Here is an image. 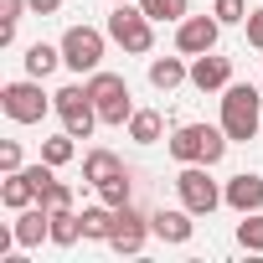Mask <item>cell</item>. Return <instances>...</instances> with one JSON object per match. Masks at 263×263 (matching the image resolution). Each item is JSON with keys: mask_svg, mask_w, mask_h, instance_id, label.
Segmentation results:
<instances>
[{"mask_svg": "<svg viewBox=\"0 0 263 263\" xmlns=\"http://www.w3.org/2000/svg\"><path fill=\"white\" fill-rule=\"evenodd\" d=\"M263 124V93L253 83H227L222 88V129L232 145H248Z\"/></svg>", "mask_w": 263, "mask_h": 263, "instance_id": "cell-1", "label": "cell"}, {"mask_svg": "<svg viewBox=\"0 0 263 263\" xmlns=\"http://www.w3.org/2000/svg\"><path fill=\"white\" fill-rule=\"evenodd\" d=\"M227 129L222 124H181L176 135H171V155L181 165H217L227 155Z\"/></svg>", "mask_w": 263, "mask_h": 263, "instance_id": "cell-2", "label": "cell"}, {"mask_svg": "<svg viewBox=\"0 0 263 263\" xmlns=\"http://www.w3.org/2000/svg\"><path fill=\"white\" fill-rule=\"evenodd\" d=\"M155 21L140 11V0H119V6H114V16H108V42H119L124 52H135V57H145L150 47H155V31H150Z\"/></svg>", "mask_w": 263, "mask_h": 263, "instance_id": "cell-3", "label": "cell"}, {"mask_svg": "<svg viewBox=\"0 0 263 263\" xmlns=\"http://www.w3.org/2000/svg\"><path fill=\"white\" fill-rule=\"evenodd\" d=\"M52 108L62 114V129H67L72 140H88L93 124H103V119H98V103H93V93H88V83L57 88V93H52Z\"/></svg>", "mask_w": 263, "mask_h": 263, "instance_id": "cell-4", "label": "cell"}, {"mask_svg": "<svg viewBox=\"0 0 263 263\" xmlns=\"http://www.w3.org/2000/svg\"><path fill=\"white\" fill-rule=\"evenodd\" d=\"M88 93H93V103H98V119L103 124H129L135 119V98H129V83L119 78V72H88Z\"/></svg>", "mask_w": 263, "mask_h": 263, "instance_id": "cell-5", "label": "cell"}, {"mask_svg": "<svg viewBox=\"0 0 263 263\" xmlns=\"http://www.w3.org/2000/svg\"><path fill=\"white\" fill-rule=\"evenodd\" d=\"M103 42H108V31H98V26H67L62 31V67H72V72H98L103 67Z\"/></svg>", "mask_w": 263, "mask_h": 263, "instance_id": "cell-6", "label": "cell"}, {"mask_svg": "<svg viewBox=\"0 0 263 263\" xmlns=\"http://www.w3.org/2000/svg\"><path fill=\"white\" fill-rule=\"evenodd\" d=\"M212 165H181V176H176V196H181V206L191 212V217H212L217 206H227L222 201V186L206 176Z\"/></svg>", "mask_w": 263, "mask_h": 263, "instance_id": "cell-7", "label": "cell"}, {"mask_svg": "<svg viewBox=\"0 0 263 263\" xmlns=\"http://www.w3.org/2000/svg\"><path fill=\"white\" fill-rule=\"evenodd\" d=\"M0 108H6L11 124H42L52 98L42 93V78H21V83H6L0 88Z\"/></svg>", "mask_w": 263, "mask_h": 263, "instance_id": "cell-8", "label": "cell"}, {"mask_svg": "<svg viewBox=\"0 0 263 263\" xmlns=\"http://www.w3.org/2000/svg\"><path fill=\"white\" fill-rule=\"evenodd\" d=\"M217 31H222V21L206 11V16H186V21H176V52L181 57H201V52H217Z\"/></svg>", "mask_w": 263, "mask_h": 263, "instance_id": "cell-9", "label": "cell"}, {"mask_svg": "<svg viewBox=\"0 0 263 263\" xmlns=\"http://www.w3.org/2000/svg\"><path fill=\"white\" fill-rule=\"evenodd\" d=\"M150 232H155L150 217L135 212V201H129V206H119V217H114V237H108V248H114V253H140Z\"/></svg>", "mask_w": 263, "mask_h": 263, "instance_id": "cell-10", "label": "cell"}, {"mask_svg": "<svg viewBox=\"0 0 263 263\" xmlns=\"http://www.w3.org/2000/svg\"><path fill=\"white\" fill-rule=\"evenodd\" d=\"M222 201H227L237 217H248V212H263V176H253V171H237V176L222 186Z\"/></svg>", "mask_w": 263, "mask_h": 263, "instance_id": "cell-11", "label": "cell"}, {"mask_svg": "<svg viewBox=\"0 0 263 263\" xmlns=\"http://www.w3.org/2000/svg\"><path fill=\"white\" fill-rule=\"evenodd\" d=\"M227 83H232V62H227V57H217V52L191 57V88H196V93H217V88H227Z\"/></svg>", "mask_w": 263, "mask_h": 263, "instance_id": "cell-12", "label": "cell"}, {"mask_svg": "<svg viewBox=\"0 0 263 263\" xmlns=\"http://www.w3.org/2000/svg\"><path fill=\"white\" fill-rule=\"evenodd\" d=\"M150 227H155L160 242H191V232H196V222H191L186 206H160V212H150Z\"/></svg>", "mask_w": 263, "mask_h": 263, "instance_id": "cell-13", "label": "cell"}, {"mask_svg": "<svg viewBox=\"0 0 263 263\" xmlns=\"http://www.w3.org/2000/svg\"><path fill=\"white\" fill-rule=\"evenodd\" d=\"M42 237H52V212H47L42 201H31V206L16 212V242H21V248H36Z\"/></svg>", "mask_w": 263, "mask_h": 263, "instance_id": "cell-14", "label": "cell"}, {"mask_svg": "<svg viewBox=\"0 0 263 263\" xmlns=\"http://www.w3.org/2000/svg\"><path fill=\"white\" fill-rule=\"evenodd\" d=\"M0 201H6L11 212H21V206L36 201V176H31V165H21V171H11L6 181H0Z\"/></svg>", "mask_w": 263, "mask_h": 263, "instance_id": "cell-15", "label": "cell"}, {"mask_svg": "<svg viewBox=\"0 0 263 263\" xmlns=\"http://www.w3.org/2000/svg\"><path fill=\"white\" fill-rule=\"evenodd\" d=\"M78 217H83V237H88V242H108V237H114V217H119V206L98 201V206H83Z\"/></svg>", "mask_w": 263, "mask_h": 263, "instance_id": "cell-16", "label": "cell"}, {"mask_svg": "<svg viewBox=\"0 0 263 263\" xmlns=\"http://www.w3.org/2000/svg\"><path fill=\"white\" fill-rule=\"evenodd\" d=\"M150 83H155L160 93H171V88L191 83V67H186L181 57H155V62H150Z\"/></svg>", "mask_w": 263, "mask_h": 263, "instance_id": "cell-17", "label": "cell"}, {"mask_svg": "<svg viewBox=\"0 0 263 263\" xmlns=\"http://www.w3.org/2000/svg\"><path fill=\"white\" fill-rule=\"evenodd\" d=\"M124 171V160L114 155V150H88V160H83V181L88 186H103V181H114Z\"/></svg>", "mask_w": 263, "mask_h": 263, "instance_id": "cell-18", "label": "cell"}, {"mask_svg": "<svg viewBox=\"0 0 263 263\" xmlns=\"http://www.w3.org/2000/svg\"><path fill=\"white\" fill-rule=\"evenodd\" d=\"M57 67H62V47H47V42L26 47V78H52Z\"/></svg>", "mask_w": 263, "mask_h": 263, "instance_id": "cell-19", "label": "cell"}, {"mask_svg": "<svg viewBox=\"0 0 263 263\" xmlns=\"http://www.w3.org/2000/svg\"><path fill=\"white\" fill-rule=\"evenodd\" d=\"M160 135H165V119L155 108H135V119H129V140H135V145H155Z\"/></svg>", "mask_w": 263, "mask_h": 263, "instance_id": "cell-20", "label": "cell"}, {"mask_svg": "<svg viewBox=\"0 0 263 263\" xmlns=\"http://www.w3.org/2000/svg\"><path fill=\"white\" fill-rule=\"evenodd\" d=\"M78 237H83V217H78V212H52V237H47V242L72 248Z\"/></svg>", "mask_w": 263, "mask_h": 263, "instance_id": "cell-21", "label": "cell"}, {"mask_svg": "<svg viewBox=\"0 0 263 263\" xmlns=\"http://www.w3.org/2000/svg\"><path fill=\"white\" fill-rule=\"evenodd\" d=\"M98 191V201H108V206H129L135 201V181H129V171H119L114 181H103V186H93Z\"/></svg>", "mask_w": 263, "mask_h": 263, "instance_id": "cell-22", "label": "cell"}, {"mask_svg": "<svg viewBox=\"0 0 263 263\" xmlns=\"http://www.w3.org/2000/svg\"><path fill=\"white\" fill-rule=\"evenodd\" d=\"M36 201L47 206V212H72V191L52 176V181H42V191H36Z\"/></svg>", "mask_w": 263, "mask_h": 263, "instance_id": "cell-23", "label": "cell"}, {"mask_svg": "<svg viewBox=\"0 0 263 263\" xmlns=\"http://www.w3.org/2000/svg\"><path fill=\"white\" fill-rule=\"evenodd\" d=\"M72 155H78V145H72V135H67V129H62L57 140H42V160H47V165H67Z\"/></svg>", "mask_w": 263, "mask_h": 263, "instance_id": "cell-24", "label": "cell"}, {"mask_svg": "<svg viewBox=\"0 0 263 263\" xmlns=\"http://www.w3.org/2000/svg\"><path fill=\"white\" fill-rule=\"evenodd\" d=\"M237 242H242L248 253H263V212H248V217L237 222Z\"/></svg>", "mask_w": 263, "mask_h": 263, "instance_id": "cell-25", "label": "cell"}, {"mask_svg": "<svg viewBox=\"0 0 263 263\" xmlns=\"http://www.w3.org/2000/svg\"><path fill=\"white\" fill-rule=\"evenodd\" d=\"M150 21H186V0H140Z\"/></svg>", "mask_w": 263, "mask_h": 263, "instance_id": "cell-26", "label": "cell"}, {"mask_svg": "<svg viewBox=\"0 0 263 263\" xmlns=\"http://www.w3.org/2000/svg\"><path fill=\"white\" fill-rule=\"evenodd\" d=\"M212 16H217L222 26H242V21H248V0H217Z\"/></svg>", "mask_w": 263, "mask_h": 263, "instance_id": "cell-27", "label": "cell"}, {"mask_svg": "<svg viewBox=\"0 0 263 263\" xmlns=\"http://www.w3.org/2000/svg\"><path fill=\"white\" fill-rule=\"evenodd\" d=\"M242 31H248V47H253V52H263V6H258V11H248Z\"/></svg>", "mask_w": 263, "mask_h": 263, "instance_id": "cell-28", "label": "cell"}, {"mask_svg": "<svg viewBox=\"0 0 263 263\" xmlns=\"http://www.w3.org/2000/svg\"><path fill=\"white\" fill-rule=\"evenodd\" d=\"M26 11H31L26 0H0V26H16V21H21Z\"/></svg>", "mask_w": 263, "mask_h": 263, "instance_id": "cell-29", "label": "cell"}, {"mask_svg": "<svg viewBox=\"0 0 263 263\" xmlns=\"http://www.w3.org/2000/svg\"><path fill=\"white\" fill-rule=\"evenodd\" d=\"M0 171H6V176H11V171H21V145H16V140L0 145Z\"/></svg>", "mask_w": 263, "mask_h": 263, "instance_id": "cell-30", "label": "cell"}, {"mask_svg": "<svg viewBox=\"0 0 263 263\" xmlns=\"http://www.w3.org/2000/svg\"><path fill=\"white\" fill-rule=\"evenodd\" d=\"M26 6H31V16H57L62 0H26Z\"/></svg>", "mask_w": 263, "mask_h": 263, "instance_id": "cell-31", "label": "cell"}, {"mask_svg": "<svg viewBox=\"0 0 263 263\" xmlns=\"http://www.w3.org/2000/svg\"><path fill=\"white\" fill-rule=\"evenodd\" d=\"M114 6H119V0H114Z\"/></svg>", "mask_w": 263, "mask_h": 263, "instance_id": "cell-32", "label": "cell"}]
</instances>
